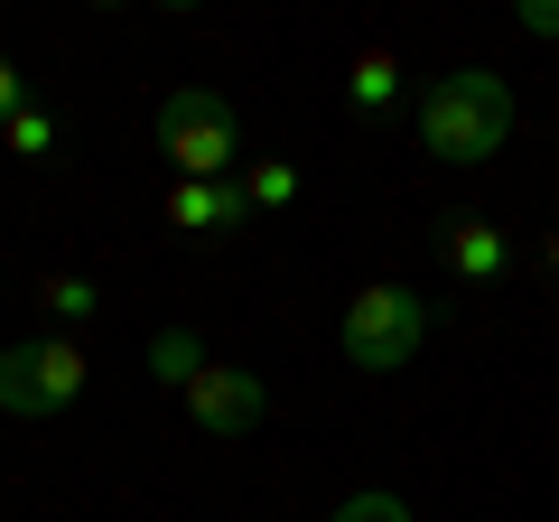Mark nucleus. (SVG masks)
Here are the masks:
<instances>
[{"mask_svg": "<svg viewBox=\"0 0 559 522\" xmlns=\"http://www.w3.org/2000/svg\"><path fill=\"white\" fill-rule=\"evenodd\" d=\"M503 141H513V84H503L495 66H457V75H439L419 94V150H429V159L476 168V159H495Z\"/></svg>", "mask_w": 559, "mask_h": 522, "instance_id": "1", "label": "nucleus"}, {"mask_svg": "<svg viewBox=\"0 0 559 522\" xmlns=\"http://www.w3.org/2000/svg\"><path fill=\"white\" fill-rule=\"evenodd\" d=\"M159 150L168 178H242V112L215 84H178L159 103Z\"/></svg>", "mask_w": 559, "mask_h": 522, "instance_id": "2", "label": "nucleus"}, {"mask_svg": "<svg viewBox=\"0 0 559 522\" xmlns=\"http://www.w3.org/2000/svg\"><path fill=\"white\" fill-rule=\"evenodd\" d=\"M419 336H429V299H419V289H401V281L355 289V299H345V318H336V345H345V364H355V373H401V364L419 355Z\"/></svg>", "mask_w": 559, "mask_h": 522, "instance_id": "3", "label": "nucleus"}, {"mask_svg": "<svg viewBox=\"0 0 559 522\" xmlns=\"http://www.w3.org/2000/svg\"><path fill=\"white\" fill-rule=\"evenodd\" d=\"M84 382H94V355L75 336H28L0 355V411L10 420H57V411L84 402Z\"/></svg>", "mask_w": 559, "mask_h": 522, "instance_id": "4", "label": "nucleus"}, {"mask_svg": "<svg viewBox=\"0 0 559 522\" xmlns=\"http://www.w3.org/2000/svg\"><path fill=\"white\" fill-rule=\"evenodd\" d=\"M178 402H187V420H197L205 439L242 448L261 420H271V382H261V373H242V364H197V382H187Z\"/></svg>", "mask_w": 559, "mask_h": 522, "instance_id": "5", "label": "nucleus"}, {"mask_svg": "<svg viewBox=\"0 0 559 522\" xmlns=\"http://www.w3.org/2000/svg\"><path fill=\"white\" fill-rule=\"evenodd\" d=\"M168 224L178 234H234V224H252V197H242V178H168Z\"/></svg>", "mask_w": 559, "mask_h": 522, "instance_id": "6", "label": "nucleus"}, {"mask_svg": "<svg viewBox=\"0 0 559 522\" xmlns=\"http://www.w3.org/2000/svg\"><path fill=\"white\" fill-rule=\"evenodd\" d=\"M439 252H448V271H457V281H476V289L513 271V242H503V224H495V215H448Z\"/></svg>", "mask_w": 559, "mask_h": 522, "instance_id": "7", "label": "nucleus"}, {"mask_svg": "<svg viewBox=\"0 0 559 522\" xmlns=\"http://www.w3.org/2000/svg\"><path fill=\"white\" fill-rule=\"evenodd\" d=\"M392 103H401V57H392V47H355V66H345V112L382 121Z\"/></svg>", "mask_w": 559, "mask_h": 522, "instance_id": "8", "label": "nucleus"}, {"mask_svg": "<svg viewBox=\"0 0 559 522\" xmlns=\"http://www.w3.org/2000/svg\"><path fill=\"white\" fill-rule=\"evenodd\" d=\"M38 308H47L57 327H84V318L103 308V289H94V271H47V281H38Z\"/></svg>", "mask_w": 559, "mask_h": 522, "instance_id": "9", "label": "nucleus"}, {"mask_svg": "<svg viewBox=\"0 0 559 522\" xmlns=\"http://www.w3.org/2000/svg\"><path fill=\"white\" fill-rule=\"evenodd\" d=\"M197 364H205V345L187 336V327H159V336H150V373H159L168 392H187V382H197Z\"/></svg>", "mask_w": 559, "mask_h": 522, "instance_id": "10", "label": "nucleus"}, {"mask_svg": "<svg viewBox=\"0 0 559 522\" xmlns=\"http://www.w3.org/2000/svg\"><path fill=\"white\" fill-rule=\"evenodd\" d=\"M242 197H252V215L299 205V168H289V159H252V168H242Z\"/></svg>", "mask_w": 559, "mask_h": 522, "instance_id": "11", "label": "nucleus"}, {"mask_svg": "<svg viewBox=\"0 0 559 522\" xmlns=\"http://www.w3.org/2000/svg\"><path fill=\"white\" fill-rule=\"evenodd\" d=\"M0 141L20 150V159H47V150H57V112H38V103H20V112L0 121Z\"/></svg>", "mask_w": 559, "mask_h": 522, "instance_id": "12", "label": "nucleus"}, {"mask_svg": "<svg viewBox=\"0 0 559 522\" xmlns=\"http://www.w3.org/2000/svg\"><path fill=\"white\" fill-rule=\"evenodd\" d=\"M326 522H411V503H401V495H382V485H373V495H345V503H336Z\"/></svg>", "mask_w": 559, "mask_h": 522, "instance_id": "13", "label": "nucleus"}, {"mask_svg": "<svg viewBox=\"0 0 559 522\" xmlns=\"http://www.w3.org/2000/svg\"><path fill=\"white\" fill-rule=\"evenodd\" d=\"M513 20L532 28V38H559V0H513Z\"/></svg>", "mask_w": 559, "mask_h": 522, "instance_id": "14", "label": "nucleus"}, {"mask_svg": "<svg viewBox=\"0 0 559 522\" xmlns=\"http://www.w3.org/2000/svg\"><path fill=\"white\" fill-rule=\"evenodd\" d=\"M20 103H28V75H20V66H10V57H0V121L20 112Z\"/></svg>", "mask_w": 559, "mask_h": 522, "instance_id": "15", "label": "nucleus"}, {"mask_svg": "<svg viewBox=\"0 0 559 522\" xmlns=\"http://www.w3.org/2000/svg\"><path fill=\"white\" fill-rule=\"evenodd\" d=\"M540 261H550V271H559V234H550V242H540Z\"/></svg>", "mask_w": 559, "mask_h": 522, "instance_id": "16", "label": "nucleus"}, {"mask_svg": "<svg viewBox=\"0 0 559 522\" xmlns=\"http://www.w3.org/2000/svg\"><path fill=\"white\" fill-rule=\"evenodd\" d=\"M159 10H205V0H159Z\"/></svg>", "mask_w": 559, "mask_h": 522, "instance_id": "17", "label": "nucleus"}, {"mask_svg": "<svg viewBox=\"0 0 559 522\" xmlns=\"http://www.w3.org/2000/svg\"><path fill=\"white\" fill-rule=\"evenodd\" d=\"M94 10H131V0H94Z\"/></svg>", "mask_w": 559, "mask_h": 522, "instance_id": "18", "label": "nucleus"}]
</instances>
